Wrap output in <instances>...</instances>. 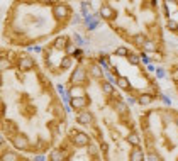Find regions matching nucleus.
Instances as JSON below:
<instances>
[{
	"instance_id": "nucleus-21",
	"label": "nucleus",
	"mask_w": 178,
	"mask_h": 161,
	"mask_svg": "<svg viewBox=\"0 0 178 161\" xmlns=\"http://www.w3.org/2000/svg\"><path fill=\"white\" fill-rule=\"evenodd\" d=\"M168 29H170V31H178V22L168 21Z\"/></svg>"
},
{
	"instance_id": "nucleus-14",
	"label": "nucleus",
	"mask_w": 178,
	"mask_h": 161,
	"mask_svg": "<svg viewBox=\"0 0 178 161\" xmlns=\"http://www.w3.org/2000/svg\"><path fill=\"white\" fill-rule=\"evenodd\" d=\"M127 59H129L131 65H139V56L134 54V53H129V54H127Z\"/></svg>"
},
{
	"instance_id": "nucleus-29",
	"label": "nucleus",
	"mask_w": 178,
	"mask_h": 161,
	"mask_svg": "<svg viewBox=\"0 0 178 161\" xmlns=\"http://www.w3.org/2000/svg\"><path fill=\"white\" fill-rule=\"evenodd\" d=\"M168 2H177V0H168Z\"/></svg>"
},
{
	"instance_id": "nucleus-10",
	"label": "nucleus",
	"mask_w": 178,
	"mask_h": 161,
	"mask_svg": "<svg viewBox=\"0 0 178 161\" xmlns=\"http://www.w3.org/2000/svg\"><path fill=\"white\" fill-rule=\"evenodd\" d=\"M151 100H153V95L144 93V95L139 97V104H141V105H148V104H151Z\"/></svg>"
},
{
	"instance_id": "nucleus-3",
	"label": "nucleus",
	"mask_w": 178,
	"mask_h": 161,
	"mask_svg": "<svg viewBox=\"0 0 178 161\" xmlns=\"http://www.w3.org/2000/svg\"><path fill=\"white\" fill-rule=\"evenodd\" d=\"M85 80V71H83V68H76L73 73V76H71V83L75 85H78L80 82H83Z\"/></svg>"
},
{
	"instance_id": "nucleus-17",
	"label": "nucleus",
	"mask_w": 178,
	"mask_h": 161,
	"mask_svg": "<svg viewBox=\"0 0 178 161\" xmlns=\"http://www.w3.org/2000/svg\"><path fill=\"white\" fill-rule=\"evenodd\" d=\"M70 66H71V58H70V56L63 58V61H61V68H70Z\"/></svg>"
},
{
	"instance_id": "nucleus-22",
	"label": "nucleus",
	"mask_w": 178,
	"mask_h": 161,
	"mask_svg": "<svg viewBox=\"0 0 178 161\" xmlns=\"http://www.w3.org/2000/svg\"><path fill=\"white\" fill-rule=\"evenodd\" d=\"M49 158H51V160L54 161V160H61L63 156H61V153H58V151H54V153H53V154L49 156Z\"/></svg>"
},
{
	"instance_id": "nucleus-27",
	"label": "nucleus",
	"mask_w": 178,
	"mask_h": 161,
	"mask_svg": "<svg viewBox=\"0 0 178 161\" xmlns=\"http://www.w3.org/2000/svg\"><path fill=\"white\" fill-rule=\"evenodd\" d=\"M2 66H10V65H9V61H7V59H2Z\"/></svg>"
},
{
	"instance_id": "nucleus-16",
	"label": "nucleus",
	"mask_w": 178,
	"mask_h": 161,
	"mask_svg": "<svg viewBox=\"0 0 178 161\" xmlns=\"http://www.w3.org/2000/svg\"><path fill=\"white\" fill-rule=\"evenodd\" d=\"M134 42H136V44H144V42H146V37L142 36V34H137V36H134Z\"/></svg>"
},
{
	"instance_id": "nucleus-1",
	"label": "nucleus",
	"mask_w": 178,
	"mask_h": 161,
	"mask_svg": "<svg viewBox=\"0 0 178 161\" xmlns=\"http://www.w3.org/2000/svg\"><path fill=\"white\" fill-rule=\"evenodd\" d=\"M12 142H14V146H16V149H27V139L26 136H16L14 139H12Z\"/></svg>"
},
{
	"instance_id": "nucleus-28",
	"label": "nucleus",
	"mask_w": 178,
	"mask_h": 161,
	"mask_svg": "<svg viewBox=\"0 0 178 161\" xmlns=\"http://www.w3.org/2000/svg\"><path fill=\"white\" fill-rule=\"evenodd\" d=\"M107 149H109V146H107V144H102V151H104V153H107Z\"/></svg>"
},
{
	"instance_id": "nucleus-15",
	"label": "nucleus",
	"mask_w": 178,
	"mask_h": 161,
	"mask_svg": "<svg viewBox=\"0 0 178 161\" xmlns=\"http://www.w3.org/2000/svg\"><path fill=\"white\" fill-rule=\"evenodd\" d=\"M142 46H144L146 51H154V49H156V46H154V42H153V41H146Z\"/></svg>"
},
{
	"instance_id": "nucleus-4",
	"label": "nucleus",
	"mask_w": 178,
	"mask_h": 161,
	"mask_svg": "<svg viewBox=\"0 0 178 161\" xmlns=\"http://www.w3.org/2000/svg\"><path fill=\"white\" fill-rule=\"evenodd\" d=\"M129 160H132V161H141V160H144V154H142V149L139 148V146H136V148L132 149V153L129 154Z\"/></svg>"
},
{
	"instance_id": "nucleus-25",
	"label": "nucleus",
	"mask_w": 178,
	"mask_h": 161,
	"mask_svg": "<svg viewBox=\"0 0 178 161\" xmlns=\"http://www.w3.org/2000/svg\"><path fill=\"white\" fill-rule=\"evenodd\" d=\"M17 156L16 154H10V153H7V154H4V160H16Z\"/></svg>"
},
{
	"instance_id": "nucleus-24",
	"label": "nucleus",
	"mask_w": 178,
	"mask_h": 161,
	"mask_svg": "<svg viewBox=\"0 0 178 161\" xmlns=\"http://www.w3.org/2000/svg\"><path fill=\"white\" fill-rule=\"evenodd\" d=\"M88 153H90V156H95V154H97V148H95V146H90Z\"/></svg>"
},
{
	"instance_id": "nucleus-12",
	"label": "nucleus",
	"mask_w": 178,
	"mask_h": 161,
	"mask_svg": "<svg viewBox=\"0 0 178 161\" xmlns=\"http://www.w3.org/2000/svg\"><path fill=\"white\" fill-rule=\"evenodd\" d=\"M102 90H104L105 95H112V93H114V87H112L110 83H102Z\"/></svg>"
},
{
	"instance_id": "nucleus-30",
	"label": "nucleus",
	"mask_w": 178,
	"mask_h": 161,
	"mask_svg": "<svg viewBox=\"0 0 178 161\" xmlns=\"http://www.w3.org/2000/svg\"><path fill=\"white\" fill-rule=\"evenodd\" d=\"M177 125H178V119H177Z\"/></svg>"
},
{
	"instance_id": "nucleus-5",
	"label": "nucleus",
	"mask_w": 178,
	"mask_h": 161,
	"mask_svg": "<svg viewBox=\"0 0 178 161\" xmlns=\"http://www.w3.org/2000/svg\"><path fill=\"white\" fill-rule=\"evenodd\" d=\"M66 14H68V7H66V5H56V7H54V16H56L58 19L66 17Z\"/></svg>"
},
{
	"instance_id": "nucleus-26",
	"label": "nucleus",
	"mask_w": 178,
	"mask_h": 161,
	"mask_svg": "<svg viewBox=\"0 0 178 161\" xmlns=\"http://www.w3.org/2000/svg\"><path fill=\"white\" fill-rule=\"evenodd\" d=\"M148 158H149V160H153V161H158V160H159V156H158L156 153H151V154L148 156Z\"/></svg>"
},
{
	"instance_id": "nucleus-11",
	"label": "nucleus",
	"mask_w": 178,
	"mask_h": 161,
	"mask_svg": "<svg viewBox=\"0 0 178 161\" xmlns=\"http://www.w3.org/2000/svg\"><path fill=\"white\" fill-rule=\"evenodd\" d=\"M127 142L132 144V146H137V144H139V136H137V134H129V136H127Z\"/></svg>"
},
{
	"instance_id": "nucleus-2",
	"label": "nucleus",
	"mask_w": 178,
	"mask_h": 161,
	"mask_svg": "<svg viewBox=\"0 0 178 161\" xmlns=\"http://www.w3.org/2000/svg\"><path fill=\"white\" fill-rule=\"evenodd\" d=\"M88 136L87 134H83V132H75V136H73V142L76 146H87L88 144Z\"/></svg>"
},
{
	"instance_id": "nucleus-13",
	"label": "nucleus",
	"mask_w": 178,
	"mask_h": 161,
	"mask_svg": "<svg viewBox=\"0 0 178 161\" xmlns=\"http://www.w3.org/2000/svg\"><path fill=\"white\" fill-rule=\"evenodd\" d=\"M117 83H119V87H121V88H126V90L131 87V85H129V82H127V78H124V76H119Z\"/></svg>"
},
{
	"instance_id": "nucleus-18",
	"label": "nucleus",
	"mask_w": 178,
	"mask_h": 161,
	"mask_svg": "<svg viewBox=\"0 0 178 161\" xmlns=\"http://www.w3.org/2000/svg\"><path fill=\"white\" fill-rule=\"evenodd\" d=\"M115 54H117V56H127V54H129V51H127L126 47H117Z\"/></svg>"
},
{
	"instance_id": "nucleus-7",
	"label": "nucleus",
	"mask_w": 178,
	"mask_h": 161,
	"mask_svg": "<svg viewBox=\"0 0 178 161\" xmlns=\"http://www.w3.org/2000/svg\"><path fill=\"white\" fill-rule=\"evenodd\" d=\"M85 104H87V100L83 97H73L71 99V107L73 109H82V107H85Z\"/></svg>"
},
{
	"instance_id": "nucleus-20",
	"label": "nucleus",
	"mask_w": 178,
	"mask_h": 161,
	"mask_svg": "<svg viewBox=\"0 0 178 161\" xmlns=\"http://www.w3.org/2000/svg\"><path fill=\"white\" fill-rule=\"evenodd\" d=\"M65 41H66L65 37H59V39H58V41L54 42V46H56L58 49H63V47H65Z\"/></svg>"
},
{
	"instance_id": "nucleus-19",
	"label": "nucleus",
	"mask_w": 178,
	"mask_h": 161,
	"mask_svg": "<svg viewBox=\"0 0 178 161\" xmlns=\"http://www.w3.org/2000/svg\"><path fill=\"white\" fill-rule=\"evenodd\" d=\"M92 75L97 76V78L102 76V70H100V66H93V68H92Z\"/></svg>"
},
{
	"instance_id": "nucleus-8",
	"label": "nucleus",
	"mask_w": 178,
	"mask_h": 161,
	"mask_svg": "<svg viewBox=\"0 0 178 161\" xmlns=\"http://www.w3.org/2000/svg\"><path fill=\"white\" fill-rule=\"evenodd\" d=\"M100 14H102L104 19H112V17H114V10H112L110 7H107V5H104L102 9H100Z\"/></svg>"
},
{
	"instance_id": "nucleus-23",
	"label": "nucleus",
	"mask_w": 178,
	"mask_h": 161,
	"mask_svg": "<svg viewBox=\"0 0 178 161\" xmlns=\"http://www.w3.org/2000/svg\"><path fill=\"white\" fill-rule=\"evenodd\" d=\"M115 107H117V110H119V112H126V105L121 104V102H117V104H115Z\"/></svg>"
},
{
	"instance_id": "nucleus-9",
	"label": "nucleus",
	"mask_w": 178,
	"mask_h": 161,
	"mask_svg": "<svg viewBox=\"0 0 178 161\" xmlns=\"http://www.w3.org/2000/svg\"><path fill=\"white\" fill-rule=\"evenodd\" d=\"M32 66H34V61H32L31 58H22V61H21L22 70H31Z\"/></svg>"
},
{
	"instance_id": "nucleus-6",
	"label": "nucleus",
	"mask_w": 178,
	"mask_h": 161,
	"mask_svg": "<svg viewBox=\"0 0 178 161\" xmlns=\"http://www.w3.org/2000/svg\"><path fill=\"white\" fill-rule=\"evenodd\" d=\"M78 122L80 124H92L93 122V115L90 112H83V114L78 115Z\"/></svg>"
}]
</instances>
